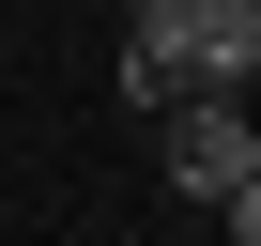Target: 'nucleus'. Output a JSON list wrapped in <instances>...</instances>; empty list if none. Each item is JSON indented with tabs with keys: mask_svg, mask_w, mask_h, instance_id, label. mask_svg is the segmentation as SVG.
Here are the masks:
<instances>
[{
	"mask_svg": "<svg viewBox=\"0 0 261 246\" xmlns=\"http://www.w3.org/2000/svg\"><path fill=\"white\" fill-rule=\"evenodd\" d=\"M261 92V0H123V108Z\"/></svg>",
	"mask_w": 261,
	"mask_h": 246,
	"instance_id": "obj_1",
	"label": "nucleus"
},
{
	"mask_svg": "<svg viewBox=\"0 0 261 246\" xmlns=\"http://www.w3.org/2000/svg\"><path fill=\"white\" fill-rule=\"evenodd\" d=\"M246 123H261L246 92H185V108H154V169H169L185 200H230V185H246Z\"/></svg>",
	"mask_w": 261,
	"mask_h": 246,
	"instance_id": "obj_2",
	"label": "nucleus"
},
{
	"mask_svg": "<svg viewBox=\"0 0 261 246\" xmlns=\"http://www.w3.org/2000/svg\"><path fill=\"white\" fill-rule=\"evenodd\" d=\"M215 215H230V246H261V169H246V185H230Z\"/></svg>",
	"mask_w": 261,
	"mask_h": 246,
	"instance_id": "obj_3",
	"label": "nucleus"
}]
</instances>
